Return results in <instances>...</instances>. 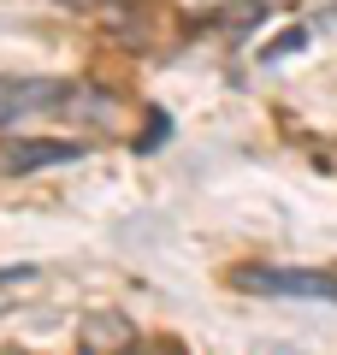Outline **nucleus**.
<instances>
[{
    "label": "nucleus",
    "mask_w": 337,
    "mask_h": 355,
    "mask_svg": "<svg viewBox=\"0 0 337 355\" xmlns=\"http://www.w3.org/2000/svg\"><path fill=\"white\" fill-rule=\"evenodd\" d=\"M243 291L261 296H308V302H337V272H313V266H243L231 272Z\"/></svg>",
    "instance_id": "obj_1"
},
{
    "label": "nucleus",
    "mask_w": 337,
    "mask_h": 355,
    "mask_svg": "<svg viewBox=\"0 0 337 355\" xmlns=\"http://www.w3.org/2000/svg\"><path fill=\"white\" fill-rule=\"evenodd\" d=\"M65 83H0V125H12L18 113H36V107H60Z\"/></svg>",
    "instance_id": "obj_3"
},
{
    "label": "nucleus",
    "mask_w": 337,
    "mask_h": 355,
    "mask_svg": "<svg viewBox=\"0 0 337 355\" xmlns=\"http://www.w3.org/2000/svg\"><path fill=\"white\" fill-rule=\"evenodd\" d=\"M60 160H77V142H0V178L60 166Z\"/></svg>",
    "instance_id": "obj_2"
},
{
    "label": "nucleus",
    "mask_w": 337,
    "mask_h": 355,
    "mask_svg": "<svg viewBox=\"0 0 337 355\" xmlns=\"http://www.w3.org/2000/svg\"><path fill=\"white\" fill-rule=\"evenodd\" d=\"M302 42H308V30H284V36H278V42H266V48H261V60H266V65H278V60H284V53H296Z\"/></svg>",
    "instance_id": "obj_5"
},
{
    "label": "nucleus",
    "mask_w": 337,
    "mask_h": 355,
    "mask_svg": "<svg viewBox=\"0 0 337 355\" xmlns=\"http://www.w3.org/2000/svg\"><path fill=\"white\" fill-rule=\"evenodd\" d=\"M130 343H137V326H130V320H119V314L83 320V349L89 355H119V349H130Z\"/></svg>",
    "instance_id": "obj_4"
}]
</instances>
